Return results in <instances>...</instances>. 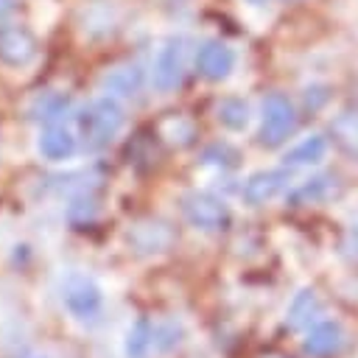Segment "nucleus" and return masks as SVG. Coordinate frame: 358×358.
<instances>
[{
  "label": "nucleus",
  "instance_id": "f257e3e1",
  "mask_svg": "<svg viewBox=\"0 0 358 358\" xmlns=\"http://www.w3.org/2000/svg\"><path fill=\"white\" fill-rule=\"evenodd\" d=\"M123 120H126L123 106L112 95H101L81 109L78 131L90 148H103L117 137V131L123 129Z\"/></svg>",
  "mask_w": 358,
  "mask_h": 358
},
{
  "label": "nucleus",
  "instance_id": "f03ea898",
  "mask_svg": "<svg viewBox=\"0 0 358 358\" xmlns=\"http://www.w3.org/2000/svg\"><path fill=\"white\" fill-rule=\"evenodd\" d=\"M59 299L64 305V310L78 319V322H92L101 316L103 308V291L101 285L84 274V271H64L59 280Z\"/></svg>",
  "mask_w": 358,
  "mask_h": 358
},
{
  "label": "nucleus",
  "instance_id": "7ed1b4c3",
  "mask_svg": "<svg viewBox=\"0 0 358 358\" xmlns=\"http://www.w3.org/2000/svg\"><path fill=\"white\" fill-rule=\"evenodd\" d=\"M294 129H296L294 103L282 92L266 95V101H263V117H260V131H257L260 145L277 148V145H282L291 137Z\"/></svg>",
  "mask_w": 358,
  "mask_h": 358
},
{
  "label": "nucleus",
  "instance_id": "20e7f679",
  "mask_svg": "<svg viewBox=\"0 0 358 358\" xmlns=\"http://www.w3.org/2000/svg\"><path fill=\"white\" fill-rule=\"evenodd\" d=\"M182 215L190 227L201 229V232H221L229 227V210L221 199H215L213 193L204 190H190L182 196L179 201Z\"/></svg>",
  "mask_w": 358,
  "mask_h": 358
},
{
  "label": "nucleus",
  "instance_id": "39448f33",
  "mask_svg": "<svg viewBox=\"0 0 358 358\" xmlns=\"http://www.w3.org/2000/svg\"><path fill=\"white\" fill-rule=\"evenodd\" d=\"M185 76V48L182 39H168L157 59H154V70H151V84L157 92H173L182 84Z\"/></svg>",
  "mask_w": 358,
  "mask_h": 358
},
{
  "label": "nucleus",
  "instance_id": "423d86ee",
  "mask_svg": "<svg viewBox=\"0 0 358 358\" xmlns=\"http://www.w3.org/2000/svg\"><path fill=\"white\" fill-rule=\"evenodd\" d=\"M36 39L22 25H3L0 28V62L8 67H28L36 59Z\"/></svg>",
  "mask_w": 358,
  "mask_h": 358
},
{
  "label": "nucleus",
  "instance_id": "0eeeda50",
  "mask_svg": "<svg viewBox=\"0 0 358 358\" xmlns=\"http://www.w3.org/2000/svg\"><path fill=\"white\" fill-rule=\"evenodd\" d=\"M173 229L165 224V221H137L131 229H129V246L137 252V255H159L165 249L173 246Z\"/></svg>",
  "mask_w": 358,
  "mask_h": 358
},
{
  "label": "nucleus",
  "instance_id": "6e6552de",
  "mask_svg": "<svg viewBox=\"0 0 358 358\" xmlns=\"http://www.w3.org/2000/svg\"><path fill=\"white\" fill-rule=\"evenodd\" d=\"M288 179H291L288 168H268V171H257V173H252V176L246 179V185H243L241 196H243V201H246V204L260 207V204L271 201L274 196H280V193L285 190Z\"/></svg>",
  "mask_w": 358,
  "mask_h": 358
},
{
  "label": "nucleus",
  "instance_id": "1a4fd4ad",
  "mask_svg": "<svg viewBox=\"0 0 358 358\" xmlns=\"http://www.w3.org/2000/svg\"><path fill=\"white\" fill-rule=\"evenodd\" d=\"M196 67L207 81H224L235 67V50L218 39H210L199 48Z\"/></svg>",
  "mask_w": 358,
  "mask_h": 358
},
{
  "label": "nucleus",
  "instance_id": "9d476101",
  "mask_svg": "<svg viewBox=\"0 0 358 358\" xmlns=\"http://www.w3.org/2000/svg\"><path fill=\"white\" fill-rule=\"evenodd\" d=\"M140 87H143V70L134 62L115 64L101 78V90L106 95H112V98H134L140 92Z\"/></svg>",
  "mask_w": 358,
  "mask_h": 358
},
{
  "label": "nucleus",
  "instance_id": "9b49d317",
  "mask_svg": "<svg viewBox=\"0 0 358 358\" xmlns=\"http://www.w3.org/2000/svg\"><path fill=\"white\" fill-rule=\"evenodd\" d=\"M36 151L42 159H50V162H62V159H70L76 154V137L73 131H67L64 126H45L36 137Z\"/></svg>",
  "mask_w": 358,
  "mask_h": 358
},
{
  "label": "nucleus",
  "instance_id": "f8f14e48",
  "mask_svg": "<svg viewBox=\"0 0 358 358\" xmlns=\"http://www.w3.org/2000/svg\"><path fill=\"white\" fill-rule=\"evenodd\" d=\"M344 344V330L338 322H319L316 327H310V333L305 336V352L313 358H327L333 352H338Z\"/></svg>",
  "mask_w": 358,
  "mask_h": 358
},
{
  "label": "nucleus",
  "instance_id": "ddd939ff",
  "mask_svg": "<svg viewBox=\"0 0 358 358\" xmlns=\"http://www.w3.org/2000/svg\"><path fill=\"white\" fill-rule=\"evenodd\" d=\"M70 106V95L67 92H59V90H48L42 95H36L28 106V117L34 120H45V123H53L56 117H62Z\"/></svg>",
  "mask_w": 358,
  "mask_h": 358
},
{
  "label": "nucleus",
  "instance_id": "4468645a",
  "mask_svg": "<svg viewBox=\"0 0 358 358\" xmlns=\"http://www.w3.org/2000/svg\"><path fill=\"white\" fill-rule=\"evenodd\" d=\"M330 196H336V179L333 176H313L305 185H299L291 193V204L302 207V204H322Z\"/></svg>",
  "mask_w": 358,
  "mask_h": 358
},
{
  "label": "nucleus",
  "instance_id": "2eb2a0df",
  "mask_svg": "<svg viewBox=\"0 0 358 358\" xmlns=\"http://www.w3.org/2000/svg\"><path fill=\"white\" fill-rule=\"evenodd\" d=\"M151 347H154V324L145 316H140L123 338V352L126 358H148Z\"/></svg>",
  "mask_w": 358,
  "mask_h": 358
},
{
  "label": "nucleus",
  "instance_id": "dca6fc26",
  "mask_svg": "<svg viewBox=\"0 0 358 358\" xmlns=\"http://www.w3.org/2000/svg\"><path fill=\"white\" fill-rule=\"evenodd\" d=\"M327 151V140L322 134H313V137H305L302 143H296L288 154H285V165H313L324 157Z\"/></svg>",
  "mask_w": 358,
  "mask_h": 358
},
{
  "label": "nucleus",
  "instance_id": "f3484780",
  "mask_svg": "<svg viewBox=\"0 0 358 358\" xmlns=\"http://www.w3.org/2000/svg\"><path fill=\"white\" fill-rule=\"evenodd\" d=\"M215 115H218V123H221V126H227V129H232V131H241V129H246V123H249V103H246L243 98L229 95V98H224V101L215 106Z\"/></svg>",
  "mask_w": 358,
  "mask_h": 358
},
{
  "label": "nucleus",
  "instance_id": "a211bd4d",
  "mask_svg": "<svg viewBox=\"0 0 358 358\" xmlns=\"http://www.w3.org/2000/svg\"><path fill=\"white\" fill-rule=\"evenodd\" d=\"M333 134L347 151L358 154V112H347V115L336 117L333 120Z\"/></svg>",
  "mask_w": 358,
  "mask_h": 358
},
{
  "label": "nucleus",
  "instance_id": "6ab92c4d",
  "mask_svg": "<svg viewBox=\"0 0 358 358\" xmlns=\"http://www.w3.org/2000/svg\"><path fill=\"white\" fill-rule=\"evenodd\" d=\"M316 308H319L316 294H313L310 288L299 291V294L294 296L291 308H288V324H291V327H299L302 322H308V319H310V313H316Z\"/></svg>",
  "mask_w": 358,
  "mask_h": 358
},
{
  "label": "nucleus",
  "instance_id": "aec40b11",
  "mask_svg": "<svg viewBox=\"0 0 358 358\" xmlns=\"http://www.w3.org/2000/svg\"><path fill=\"white\" fill-rule=\"evenodd\" d=\"M162 137L168 143H173V145H190L193 137H196V129L185 117H171V120L162 123Z\"/></svg>",
  "mask_w": 358,
  "mask_h": 358
},
{
  "label": "nucleus",
  "instance_id": "412c9836",
  "mask_svg": "<svg viewBox=\"0 0 358 358\" xmlns=\"http://www.w3.org/2000/svg\"><path fill=\"white\" fill-rule=\"evenodd\" d=\"M204 159H207V162H218V165H235L238 154H235V148H229L227 143H215V145H210V148L204 151Z\"/></svg>",
  "mask_w": 358,
  "mask_h": 358
},
{
  "label": "nucleus",
  "instance_id": "4be33fe9",
  "mask_svg": "<svg viewBox=\"0 0 358 358\" xmlns=\"http://www.w3.org/2000/svg\"><path fill=\"white\" fill-rule=\"evenodd\" d=\"M154 344H157L162 352H168L171 347L179 344V327H176V324H162L159 330H154Z\"/></svg>",
  "mask_w": 358,
  "mask_h": 358
},
{
  "label": "nucleus",
  "instance_id": "5701e85b",
  "mask_svg": "<svg viewBox=\"0 0 358 358\" xmlns=\"http://www.w3.org/2000/svg\"><path fill=\"white\" fill-rule=\"evenodd\" d=\"M324 101H327V92H324V87H313V90H308V95H305V103H308L310 109H319Z\"/></svg>",
  "mask_w": 358,
  "mask_h": 358
},
{
  "label": "nucleus",
  "instance_id": "b1692460",
  "mask_svg": "<svg viewBox=\"0 0 358 358\" xmlns=\"http://www.w3.org/2000/svg\"><path fill=\"white\" fill-rule=\"evenodd\" d=\"M17 8V0H0V20H6Z\"/></svg>",
  "mask_w": 358,
  "mask_h": 358
},
{
  "label": "nucleus",
  "instance_id": "393cba45",
  "mask_svg": "<svg viewBox=\"0 0 358 358\" xmlns=\"http://www.w3.org/2000/svg\"><path fill=\"white\" fill-rule=\"evenodd\" d=\"M246 3H249V6H266L268 0H246Z\"/></svg>",
  "mask_w": 358,
  "mask_h": 358
},
{
  "label": "nucleus",
  "instance_id": "a878e982",
  "mask_svg": "<svg viewBox=\"0 0 358 358\" xmlns=\"http://www.w3.org/2000/svg\"><path fill=\"white\" fill-rule=\"evenodd\" d=\"M263 358H285V355H280V352H266Z\"/></svg>",
  "mask_w": 358,
  "mask_h": 358
}]
</instances>
